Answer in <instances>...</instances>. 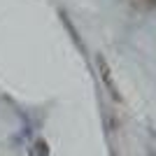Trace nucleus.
Here are the masks:
<instances>
[{"label": "nucleus", "instance_id": "1", "mask_svg": "<svg viewBox=\"0 0 156 156\" xmlns=\"http://www.w3.org/2000/svg\"><path fill=\"white\" fill-rule=\"evenodd\" d=\"M96 61H98V70H100V77H103L105 86H107V89H110V93H112V96H114V98H117V100H119V98H121V96H119L117 86H114V79H112V75H110V68H107V61H105L103 56H98Z\"/></svg>", "mask_w": 156, "mask_h": 156}, {"label": "nucleus", "instance_id": "2", "mask_svg": "<svg viewBox=\"0 0 156 156\" xmlns=\"http://www.w3.org/2000/svg\"><path fill=\"white\" fill-rule=\"evenodd\" d=\"M130 5L135 7L137 12H151L156 7V0H130Z\"/></svg>", "mask_w": 156, "mask_h": 156}, {"label": "nucleus", "instance_id": "3", "mask_svg": "<svg viewBox=\"0 0 156 156\" xmlns=\"http://www.w3.org/2000/svg\"><path fill=\"white\" fill-rule=\"evenodd\" d=\"M30 156H49V149H47L44 140H35L30 147Z\"/></svg>", "mask_w": 156, "mask_h": 156}]
</instances>
